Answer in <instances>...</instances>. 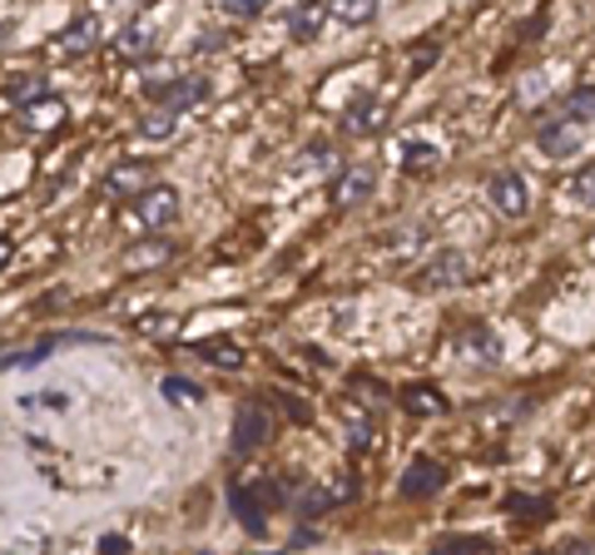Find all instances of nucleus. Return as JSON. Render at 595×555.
Here are the masks:
<instances>
[{"label": "nucleus", "mask_w": 595, "mask_h": 555, "mask_svg": "<svg viewBox=\"0 0 595 555\" xmlns=\"http://www.w3.org/2000/svg\"><path fill=\"white\" fill-rule=\"evenodd\" d=\"M323 160H328V150L323 144H313V150H304V160L298 164H304V169H323Z\"/></svg>", "instance_id": "2f4dec72"}, {"label": "nucleus", "mask_w": 595, "mask_h": 555, "mask_svg": "<svg viewBox=\"0 0 595 555\" xmlns=\"http://www.w3.org/2000/svg\"><path fill=\"white\" fill-rule=\"evenodd\" d=\"M293 486L298 481L293 476H259V481H238L234 492H228V506H234L238 526L253 535H263V526H269V511H278V506H288Z\"/></svg>", "instance_id": "f257e3e1"}, {"label": "nucleus", "mask_w": 595, "mask_h": 555, "mask_svg": "<svg viewBox=\"0 0 595 555\" xmlns=\"http://www.w3.org/2000/svg\"><path fill=\"white\" fill-rule=\"evenodd\" d=\"M328 15H337L343 25L362 31V25L378 21V0H328Z\"/></svg>", "instance_id": "6ab92c4d"}, {"label": "nucleus", "mask_w": 595, "mask_h": 555, "mask_svg": "<svg viewBox=\"0 0 595 555\" xmlns=\"http://www.w3.org/2000/svg\"><path fill=\"white\" fill-rule=\"evenodd\" d=\"M382 129H388V105H378L372 95L343 109V134H353V139H372V134H382Z\"/></svg>", "instance_id": "f8f14e48"}, {"label": "nucleus", "mask_w": 595, "mask_h": 555, "mask_svg": "<svg viewBox=\"0 0 595 555\" xmlns=\"http://www.w3.org/2000/svg\"><path fill=\"white\" fill-rule=\"evenodd\" d=\"M174 129H179V115H174V109H164V105L154 109V115L140 119V134H144V139H169Z\"/></svg>", "instance_id": "b1692460"}, {"label": "nucleus", "mask_w": 595, "mask_h": 555, "mask_svg": "<svg viewBox=\"0 0 595 555\" xmlns=\"http://www.w3.org/2000/svg\"><path fill=\"white\" fill-rule=\"evenodd\" d=\"M179 214H185V199H179V189H174V184H150V189H140L130 199V209H124V224L144 228V234H164V228L179 224Z\"/></svg>", "instance_id": "f03ea898"}, {"label": "nucleus", "mask_w": 595, "mask_h": 555, "mask_svg": "<svg viewBox=\"0 0 595 555\" xmlns=\"http://www.w3.org/2000/svg\"><path fill=\"white\" fill-rule=\"evenodd\" d=\"M154 25L150 21H140V25H130V31H119V40H115V55L119 60H150L154 55Z\"/></svg>", "instance_id": "dca6fc26"}, {"label": "nucleus", "mask_w": 595, "mask_h": 555, "mask_svg": "<svg viewBox=\"0 0 595 555\" xmlns=\"http://www.w3.org/2000/svg\"><path fill=\"white\" fill-rule=\"evenodd\" d=\"M269 432H273V422H269V406H263L259 397L238 402V412H234V457L259 451L263 441H269Z\"/></svg>", "instance_id": "20e7f679"}, {"label": "nucleus", "mask_w": 595, "mask_h": 555, "mask_svg": "<svg viewBox=\"0 0 595 555\" xmlns=\"http://www.w3.org/2000/svg\"><path fill=\"white\" fill-rule=\"evenodd\" d=\"M11 258H15V244H11V238H5V234H0V268L11 263Z\"/></svg>", "instance_id": "72a5a7b5"}, {"label": "nucleus", "mask_w": 595, "mask_h": 555, "mask_svg": "<svg viewBox=\"0 0 595 555\" xmlns=\"http://www.w3.org/2000/svg\"><path fill=\"white\" fill-rule=\"evenodd\" d=\"M487 199H491V209H497L501 219H526V209H531V193H526V179L521 174H497L491 179V189H487Z\"/></svg>", "instance_id": "9d476101"}, {"label": "nucleus", "mask_w": 595, "mask_h": 555, "mask_svg": "<svg viewBox=\"0 0 595 555\" xmlns=\"http://www.w3.org/2000/svg\"><path fill=\"white\" fill-rule=\"evenodd\" d=\"M50 353H55V342L45 338V342H35V347H21V353H5V363H0V367H5V373H11V367H35L40 357H50Z\"/></svg>", "instance_id": "a878e982"}, {"label": "nucleus", "mask_w": 595, "mask_h": 555, "mask_svg": "<svg viewBox=\"0 0 595 555\" xmlns=\"http://www.w3.org/2000/svg\"><path fill=\"white\" fill-rule=\"evenodd\" d=\"M462 273H466L462 253H442L432 268H423V273H417V288H423V293L447 288V283H462Z\"/></svg>", "instance_id": "f3484780"}, {"label": "nucleus", "mask_w": 595, "mask_h": 555, "mask_svg": "<svg viewBox=\"0 0 595 555\" xmlns=\"http://www.w3.org/2000/svg\"><path fill=\"white\" fill-rule=\"evenodd\" d=\"M199 357H209V363L224 367V373H238V367H243V353H238L234 342H199Z\"/></svg>", "instance_id": "4be33fe9"}, {"label": "nucleus", "mask_w": 595, "mask_h": 555, "mask_svg": "<svg viewBox=\"0 0 595 555\" xmlns=\"http://www.w3.org/2000/svg\"><path fill=\"white\" fill-rule=\"evenodd\" d=\"M437 164H442V154L432 150V144H407V150H402V169L412 174V179H417V174H437Z\"/></svg>", "instance_id": "412c9836"}, {"label": "nucleus", "mask_w": 595, "mask_h": 555, "mask_svg": "<svg viewBox=\"0 0 595 555\" xmlns=\"http://www.w3.org/2000/svg\"><path fill=\"white\" fill-rule=\"evenodd\" d=\"M585 129L591 125H581V119H571V115L542 119V125H536V150L551 154V160H575V150L585 144Z\"/></svg>", "instance_id": "7ed1b4c3"}, {"label": "nucleus", "mask_w": 595, "mask_h": 555, "mask_svg": "<svg viewBox=\"0 0 595 555\" xmlns=\"http://www.w3.org/2000/svg\"><path fill=\"white\" fill-rule=\"evenodd\" d=\"M402 406H407L412 416H442L447 412V397L437 392L432 382H412V387H402Z\"/></svg>", "instance_id": "a211bd4d"}, {"label": "nucleus", "mask_w": 595, "mask_h": 555, "mask_svg": "<svg viewBox=\"0 0 595 555\" xmlns=\"http://www.w3.org/2000/svg\"><path fill=\"white\" fill-rule=\"evenodd\" d=\"M378 193V164H343L333 179V203L337 209H357Z\"/></svg>", "instance_id": "423d86ee"}, {"label": "nucleus", "mask_w": 595, "mask_h": 555, "mask_svg": "<svg viewBox=\"0 0 595 555\" xmlns=\"http://www.w3.org/2000/svg\"><path fill=\"white\" fill-rule=\"evenodd\" d=\"M566 115L571 119H581V125H591V115H595V90L591 85H581L571 99H566Z\"/></svg>", "instance_id": "bb28decb"}, {"label": "nucleus", "mask_w": 595, "mask_h": 555, "mask_svg": "<svg viewBox=\"0 0 595 555\" xmlns=\"http://www.w3.org/2000/svg\"><path fill=\"white\" fill-rule=\"evenodd\" d=\"M353 486H323V481H298L288 496V506L298 511V521H318L323 511H333L337 501H347Z\"/></svg>", "instance_id": "39448f33"}, {"label": "nucleus", "mask_w": 595, "mask_h": 555, "mask_svg": "<svg viewBox=\"0 0 595 555\" xmlns=\"http://www.w3.org/2000/svg\"><path fill=\"white\" fill-rule=\"evenodd\" d=\"M150 184H154V169L144 160H119L99 174V193H105V199H134V193L150 189Z\"/></svg>", "instance_id": "0eeeda50"}, {"label": "nucleus", "mask_w": 595, "mask_h": 555, "mask_svg": "<svg viewBox=\"0 0 595 555\" xmlns=\"http://www.w3.org/2000/svg\"><path fill=\"white\" fill-rule=\"evenodd\" d=\"M442 486H447V467L432 457H417L402 471V496H407V501H427V496H437Z\"/></svg>", "instance_id": "1a4fd4ad"}, {"label": "nucleus", "mask_w": 595, "mask_h": 555, "mask_svg": "<svg viewBox=\"0 0 595 555\" xmlns=\"http://www.w3.org/2000/svg\"><path fill=\"white\" fill-rule=\"evenodd\" d=\"M456 353L472 357V363H501V338L491 328H466L462 338H456Z\"/></svg>", "instance_id": "2eb2a0df"}, {"label": "nucleus", "mask_w": 595, "mask_h": 555, "mask_svg": "<svg viewBox=\"0 0 595 555\" xmlns=\"http://www.w3.org/2000/svg\"><path fill=\"white\" fill-rule=\"evenodd\" d=\"M437 551H491V541L487 535H442Z\"/></svg>", "instance_id": "c85d7f7f"}, {"label": "nucleus", "mask_w": 595, "mask_h": 555, "mask_svg": "<svg viewBox=\"0 0 595 555\" xmlns=\"http://www.w3.org/2000/svg\"><path fill=\"white\" fill-rule=\"evenodd\" d=\"M169 253H174V244H140L124 253V268H159V263H169Z\"/></svg>", "instance_id": "5701e85b"}, {"label": "nucleus", "mask_w": 595, "mask_h": 555, "mask_svg": "<svg viewBox=\"0 0 595 555\" xmlns=\"http://www.w3.org/2000/svg\"><path fill=\"white\" fill-rule=\"evenodd\" d=\"M323 25H328V0H298V5L288 11V35L298 45L318 40V35H323Z\"/></svg>", "instance_id": "ddd939ff"}, {"label": "nucleus", "mask_w": 595, "mask_h": 555, "mask_svg": "<svg viewBox=\"0 0 595 555\" xmlns=\"http://www.w3.org/2000/svg\"><path fill=\"white\" fill-rule=\"evenodd\" d=\"M507 511H516V516H551V501H526V496H511Z\"/></svg>", "instance_id": "c756f323"}, {"label": "nucleus", "mask_w": 595, "mask_h": 555, "mask_svg": "<svg viewBox=\"0 0 595 555\" xmlns=\"http://www.w3.org/2000/svg\"><path fill=\"white\" fill-rule=\"evenodd\" d=\"M99 45V15H80V21H70L66 31L55 35V55L60 60H80V55H90Z\"/></svg>", "instance_id": "9b49d317"}, {"label": "nucleus", "mask_w": 595, "mask_h": 555, "mask_svg": "<svg viewBox=\"0 0 595 555\" xmlns=\"http://www.w3.org/2000/svg\"><path fill=\"white\" fill-rule=\"evenodd\" d=\"M99 551H115V555H124V551H130V541H124V535H99Z\"/></svg>", "instance_id": "473e14b6"}, {"label": "nucleus", "mask_w": 595, "mask_h": 555, "mask_svg": "<svg viewBox=\"0 0 595 555\" xmlns=\"http://www.w3.org/2000/svg\"><path fill=\"white\" fill-rule=\"evenodd\" d=\"M154 95H159V105L164 109H174V115H185V109H194V105H204L209 99V80H174L169 90H159V85H150Z\"/></svg>", "instance_id": "4468645a"}, {"label": "nucleus", "mask_w": 595, "mask_h": 555, "mask_svg": "<svg viewBox=\"0 0 595 555\" xmlns=\"http://www.w3.org/2000/svg\"><path fill=\"white\" fill-rule=\"evenodd\" d=\"M313 541H318L313 531H293V541H288V545H293V551H298V545H313Z\"/></svg>", "instance_id": "f704fd0d"}, {"label": "nucleus", "mask_w": 595, "mask_h": 555, "mask_svg": "<svg viewBox=\"0 0 595 555\" xmlns=\"http://www.w3.org/2000/svg\"><path fill=\"white\" fill-rule=\"evenodd\" d=\"M218 5H224L234 21H259V15L269 11V0H218Z\"/></svg>", "instance_id": "cd10ccee"}, {"label": "nucleus", "mask_w": 595, "mask_h": 555, "mask_svg": "<svg viewBox=\"0 0 595 555\" xmlns=\"http://www.w3.org/2000/svg\"><path fill=\"white\" fill-rule=\"evenodd\" d=\"M25 406H50V412H66L70 397L66 392H40V397H25Z\"/></svg>", "instance_id": "7c9ffc66"}, {"label": "nucleus", "mask_w": 595, "mask_h": 555, "mask_svg": "<svg viewBox=\"0 0 595 555\" xmlns=\"http://www.w3.org/2000/svg\"><path fill=\"white\" fill-rule=\"evenodd\" d=\"M70 125V105L60 95H35L25 99L21 109V129H31V134H55V129Z\"/></svg>", "instance_id": "6e6552de"}, {"label": "nucleus", "mask_w": 595, "mask_h": 555, "mask_svg": "<svg viewBox=\"0 0 595 555\" xmlns=\"http://www.w3.org/2000/svg\"><path fill=\"white\" fill-rule=\"evenodd\" d=\"M591 193H595V169L591 164H581V174L566 179L556 199H561V209H591Z\"/></svg>", "instance_id": "aec40b11"}, {"label": "nucleus", "mask_w": 595, "mask_h": 555, "mask_svg": "<svg viewBox=\"0 0 595 555\" xmlns=\"http://www.w3.org/2000/svg\"><path fill=\"white\" fill-rule=\"evenodd\" d=\"M164 397L169 402H179V406H194V402H204V392H199L189 377H164Z\"/></svg>", "instance_id": "393cba45"}]
</instances>
